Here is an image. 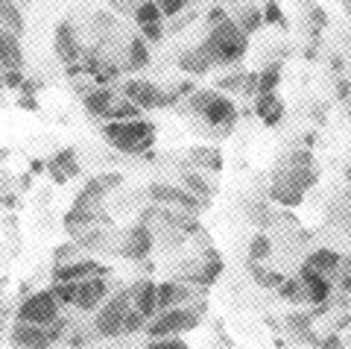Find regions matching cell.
Instances as JSON below:
<instances>
[{
	"label": "cell",
	"instance_id": "obj_23",
	"mask_svg": "<svg viewBox=\"0 0 351 349\" xmlns=\"http://www.w3.org/2000/svg\"><path fill=\"white\" fill-rule=\"evenodd\" d=\"M114 103H117V97L108 89H97L91 94H85V112L94 115V117H108Z\"/></svg>",
	"mask_w": 351,
	"mask_h": 349
},
{
	"label": "cell",
	"instance_id": "obj_37",
	"mask_svg": "<svg viewBox=\"0 0 351 349\" xmlns=\"http://www.w3.org/2000/svg\"><path fill=\"white\" fill-rule=\"evenodd\" d=\"M261 12H258V9H249V12L243 15V21H240V30H243L246 32V36H252V32H255L258 27H261Z\"/></svg>",
	"mask_w": 351,
	"mask_h": 349
},
{
	"label": "cell",
	"instance_id": "obj_1",
	"mask_svg": "<svg viewBox=\"0 0 351 349\" xmlns=\"http://www.w3.org/2000/svg\"><path fill=\"white\" fill-rule=\"evenodd\" d=\"M316 179H319V168L313 165V156L307 150H299L276 168L269 194H272V200L281 205H299L304 191L311 188V185H316Z\"/></svg>",
	"mask_w": 351,
	"mask_h": 349
},
{
	"label": "cell",
	"instance_id": "obj_9",
	"mask_svg": "<svg viewBox=\"0 0 351 349\" xmlns=\"http://www.w3.org/2000/svg\"><path fill=\"white\" fill-rule=\"evenodd\" d=\"M62 337V329L56 323L53 326H29V323H18L12 329V344L18 349H50Z\"/></svg>",
	"mask_w": 351,
	"mask_h": 349
},
{
	"label": "cell",
	"instance_id": "obj_42",
	"mask_svg": "<svg viewBox=\"0 0 351 349\" xmlns=\"http://www.w3.org/2000/svg\"><path fill=\"white\" fill-rule=\"evenodd\" d=\"M6 89V85H3V68H0V91H3Z\"/></svg>",
	"mask_w": 351,
	"mask_h": 349
},
{
	"label": "cell",
	"instance_id": "obj_17",
	"mask_svg": "<svg viewBox=\"0 0 351 349\" xmlns=\"http://www.w3.org/2000/svg\"><path fill=\"white\" fill-rule=\"evenodd\" d=\"M302 267L311 270V273H319L325 279H334V276H339V267H343V256L334 253V249H328V247H322V249H316V253L307 256V261Z\"/></svg>",
	"mask_w": 351,
	"mask_h": 349
},
{
	"label": "cell",
	"instance_id": "obj_28",
	"mask_svg": "<svg viewBox=\"0 0 351 349\" xmlns=\"http://www.w3.org/2000/svg\"><path fill=\"white\" fill-rule=\"evenodd\" d=\"M135 21L141 27H152V24H161L164 12H161V6L156 3V0H144V3L138 6V12H135Z\"/></svg>",
	"mask_w": 351,
	"mask_h": 349
},
{
	"label": "cell",
	"instance_id": "obj_24",
	"mask_svg": "<svg viewBox=\"0 0 351 349\" xmlns=\"http://www.w3.org/2000/svg\"><path fill=\"white\" fill-rule=\"evenodd\" d=\"M179 68L184 74H191V76H202L211 71V59L202 53V47H191V50H184L182 53V59H179Z\"/></svg>",
	"mask_w": 351,
	"mask_h": 349
},
{
	"label": "cell",
	"instance_id": "obj_21",
	"mask_svg": "<svg viewBox=\"0 0 351 349\" xmlns=\"http://www.w3.org/2000/svg\"><path fill=\"white\" fill-rule=\"evenodd\" d=\"M255 112L258 117L267 126H276L281 117H284V103H281V97L276 91H269V94H258V100H255Z\"/></svg>",
	"mask_w": 351,
	"mask_h": 349
},
{
	"label": "cell",
	"instance_id": "obj_36",
	"mask_svg": "<svg viewBox=\"0 0 351 349\" xmlns=\"http://www.w3.org/2000/svg\"><path fill=\"white\" fill-rule=\"evenodd\" d=\"M156 3L161 6V12H164V18H173V15H179L184 6L191 3V0H156Z\"/></svg>",
	"mask_w": 351,
	"mask_h": 349
},
{
	"label": "cell",
	"instance_id": "obj_4",
	"mask_svg": "<svg viewBox=\"0 0 351 349\" xmlns=\"http://www.w3.org/2000/svg\"><path fill=\"white\" fill-rule=\"evenodd\" d=\"M132 293L129 291H120L114 297H108L100 308H97V317H94V329L97 335L103 337H120L126 335V320L132 314Z\"/></svg>",
	"mask_w": 351,
	"mask_h": 349
},
{
	"label": "cell",
	"instance_id": "obj_32",
	"mask_svg": "<svg viewBox=\"0 0 351 349\" xmlns=\"http://www.w3.org/2000/svg\"><path fill=\"white\" fill-rule=\"evenodd\" d=\"M269 253H272V244H269L267 235H255V238H252V247H249V261H252V264H261L263 258H269Z\"/></svg>",
	"mask_w": 351,
	"mask_h": 349
},
{
	"label": "cell",
	"instance_id": "obj_5",
	"mask_svg": "<svg viewBox=\"0 0 351 349\" xmlns=\"http://www.w3.org/2000/svg\"><path fill=\"white\" fill-rule=\"evenodd\" d=\"M199 326V314L188 305H179V308H164L158 311L152 320H147V335L152 341H161V337H182L184 332H191Z\"/></svg>",
	"mask_w": 351,
	"mask_h": 349
},
{
	"label": "cell",
	"instance_id": "obj_41",
	"mask_svg": "<svg viewBox=\"0 0 351 349\" xmlns=\"http://www.w3.org/2000/svg\"><path fill=\"white\" fill-rule=\"evenodd\" d=\"M263 18H267V21H281V9L272 3V6H267V15H263Z\"/></svg>",
	"mask_w": 351,
	"mask_h": 349
},
{
	"label": "cell",
	"instance_id": "obj_43",
	"mask_svg": "<svg viewBox=\"0 0 351 349\" xmlns=\"http://www.w3.org/2000/svg\"><path fill=\"white\" fill-rule=\"evenodd\" d=\"M346 177H348V182H351V165H348V170H346Z\"/></svg>",
	"mask_w": 351,
	"mask_h": 349
},
{
	"label": "cell",
	"instance_id": "obj_19",
	"mask_svg": "<svg viewBox=\"0 0 351 349\" xmlns=\"http://www.w3.org/2000/svg\"><path fill=\"white\" fill-rule=\"evenodd\" d=\"M47 170H50V177L56 179V182H68L71 177H76V173H80V159H76L73 150H59L56 156L50 159Z\"/></svg>",
	"mask_w": 351,
	"mask_h": 349
},
{
	"label": "cell",
	"instance_id": "obj_7",
	"mask_svg": "<svg viewBox=\"0 0 351 349\" xmlns=\"http://www.w3.org/2000/svg\"><path fill=\"white\" fill-rule=\"evenodd\" d=\"M59 300L53 288H44L38 293H29V297L21 302L18 308V323H29V326H53L59 323Z\"/></svg>",
	"mask_w": 351,
	"mask_h": 349
},
{
	"label": "cell",
	"instance_id": "obj_33",
	"mask_svg": "<svg viewBox=\"0 0 351 349\" xmlns=\"http://www.w3.org/2000/svg\"><path fill=\"white\" fill-rule=\"evenodd\" d=\"M149 62V50L144 45V38H132V45H129V68H144V65Z\"/></svg>",
	"mask_w": 351,
	"mask_h": 349
},
{
	"label": "cell",
	"instance_id": "obj_8",
	"mask_svg": "<svg viewBox=\"0 0 351 349\" xmlns=\"http://www.w3.org/2000/svg\"><path fill=\"white\" fill-rule=\"evenodd\" d=\"M123 97L129 103H135L141 112L144 109H164L170 103V94L152 80H129L123 85Z\"/></svg>",
	"mask_w": 351,
	"mask_h": 349
},
{
	"label": "cell",
	"instance_id": "obj_10",
	"mask_svg": "<svg viewBox=\"0 0 351 349\" xmlns=\"http://www.w3.org/2000/svg\"><path fill=\"white\" fill-rule=\"evenodd\" d=\"M106 279L108 267L94 258H71L64 264H56L53 270V282H85V279Z\"/></svg>",
	"mask_w": 351,
	"mask_h": 349
},
{
	"label": "cell",
	"instance_id": "obj_34",
	"mask_svg": "<svg viewBox=\"0 0 351 349\" xmlns=\"http://www.w3.org/2000/svg\"><path fill=\"white\" fill-rule=\"evenodd\" d=\"M252 276H255V282H258L261 288H281L284 285V276L272 273V270L261 267V264H252Z\"/></svg>",
	"mask_w": 351,
	"mask_h": 349
},
{
	"label": "cell",
	"instance_id": "obj_12",
	"mask_svg": "<svg viewBox=\"0 0 351 349\" xmlns=\"http://www.w3.org/2000/svg\"><path fill=\"white\" fill-rule=\"evenodd\" d=\"M53 47H56V56H59L62 65L80 62V56H82V41H80V36H76V27L71 24V21H62V24L56 27Z\"/></svg>",
	"mask_w": 351,
	"mask_h": 349
},
{
	"label": "cell",
	"instance_id": "obj_14",
	"mask_svg": "<svg viewBox=\"0 0 351 349\" xmlns=\"http://www.w3.org/2000/svg\"><path fill=\"white\" fill-rule=\"evenodd\" d=\"M120 253H123L126 258L132 261H141L147 258L152 253V232L147 223H135L129 229V232L123 235V247H120Z\"/></svg>",
	"mask_w": 351,
	"mask_h": 349
},
{
	"label": "cell",
	"instance_id": "obj_38",
	"mask_svg": "<svg viewBox=\"0 0 351 349\" xmlns=\"http://www.w3.org/2000/svg\"><path fill=\"white\" fill-rule=\"evenodd\" d=\"M147 349H188V344L179 341V337H161V341L149 344Z\"/></svg>",
	"mask_w": 351,
	"mask_h": 349
},
{
	"label": "cell",
	"instance_id": "obj_6",
	"mask_svg": "<svg viewBox=\"0 0 351 349\" xmlns=\"http://www.w3.org/2000/svg\"><path fill=\"white\" fill-rule=\"evenodd\" d=\"M191 106L211 126H232L237 121V109L232 103V97H226L219 91H196L191 97Z\"/></svg>",
	"mask_w": 351,
	"mask_h": 349
},
{
	"label": "cell",
	"instance_id": "obj_20",
	"mask_svg": "<svg viewBox=\"0 0 351 349\" xmlns=\"http://www.w3.org/2000/svg\"><path fill=\"white\" fill-rule=\"evenodd\" d=\"M191 300V288L182 282H161L158 285V311L164 308H179Z\"/></svg>",
	"mask_w": 351,
	"mask_h": 349
},
{
	"label": "cell",
	"instance_id": "obj_26",
	"mask_svg": "<svg viewBox=\"0 0 351 349\" xmlns=\"http://www.w3.org/2000/svg\"><path fill=\"white\" fill-rule=\"evenodd\" d=\"M278 82H281V65H269V68H263L261 74H255V91L258 94L276 91Z\"/></svg>",
	"mask_w": 351,
	"mask_h": 349
},
{
	"label": "cell",
	"instance_id": "obj_2",
	"mask_svg": "<svg viewBox=\"0 0 351 349\" xmlns=\"http://www.w3.org/2000/svg\"><path fill=\"white\" fill-rule=\"evenodd\" d=\"M199 47H202L205 56L211 59V65H234V62H240L246 56L249 36L240 30V24H234V21L228 18V21H223V24L211 27L208 38Z\"/></svg>",
	"mask_w": 351,
	"mask_h": 349
},
{
	"label": "cell",
	"instance_id": "obj_29",
	"mask_svg": "<svg viewBox=\"0 0 351 349\" xmlns=\"http://www.w3.org/2000/svg\"><path fill=\"white\" fill-rule=\"evenodd\" d=\"M191 159L196 161L199 168H208V170H219L223 168V156L211 147H199V150H191Z\"/></svg>",
	"mask_w": 351,
	"mask_h": 349
},
{
	"label": "cell",
	"instance_id": "obj_44",
	"mask_svg": "<svg viewBox=\"0 0 351 349\" xmlns=\"http://www.w3.org/2000/svg\"><path fill=\"white\" fill-rule=\"evenodd\" d=\"M0 291H3V279H0Z\"/></svg>",
	"mask_w": 351,
	"mask_h": 349
},
{
	"label": "cell",
	"instance_id": "obj_30",
	"mask_svg": "<svg viewBox=\"0 0 351 349\" xmlns=\"http://www.w3.org/2000/svg\"><path fill=\"white\" fill-rule=\"evenodd\" d=\"M135 117H141V109L135 103H129L126 97H123V100H117L112 106V112H108L106 121H135Z\"/></svg>",
	"mask_w": 351,
	"mask_h": 349
},
{
	"label": "cell",
	"instance_id": "obj_13",
	"mask_svg": "<svg viewBox=\"0 0 351 349\" xmlns=\"http://www.w3.org/2000/svg\"><path fill=\"white\" fill-rule=\"evenodd\" d=\"M108 285L106 279H85V282H76V297H73V305L82 311H97L100 305L108 300Z\"/></svg>",
	"mask_w": 351,
	"mask_h": 349
},
{
	"label": "cell",
	"instance_id": "obj_16",
	"mask_svg": "<svg viewBox=\"0 0 351 349\" xmlns=\"http://www.w3.org/2000/svg\"><path fill=\"white\" fill-rule=\"evenodd\" d=\"M129 293H132V305H135V311H141L147 320H152L158 314V285L156 282H149V279L135 282Z\"/></svg>",
	"mask_w": 351,
	"mask_h": 349
},
{
	"label": "cell",
	"instance_id": "obj_15",
	"mask_svg": "<svg viewBox=\"0 0 351 349\" xmlns=\"http://www.w3.org/2000/svg\"><path fill=\"white\" fill-rule=\"evenodd\" d=\"M0 68L3 71H24V47L18 32L0 27Z\"/></svg>",
	"mask_w": 351,
	"mask_h": 349
},
{
	"label": "cell",
	"instance_id": "obj_35",
	"mask_svg": "<svg viewBox=\"0 0 351 349\" xmlns=\"http://www.w3.org/2000/svg\"><path fill=\"white\" fill-rule=\"evenodd\" d=\"M184 185H188L191 194H193V197H199V200H205L208 194H211V185H208L199 173H188V177H184Z\"/></svg>",
	"mask_w": 351,
	"mask_h": 349
},
{
	"label": "cell",
	"instance_id": "obj_39",
	"mask_svg": "<svg viewBox=\"0 0 351 349\" xmlns=\"http://www.w3.org/2000/svg\"><path fill=\"white\" fill-rule=\"evenodd\" d=\"M24 82V71H3V85L6 89H18Z\"/></svg>",
	"mask_w": 351,
	"mask_h": 349
},
{
	"label": "cell",
	"instance_id": "obj_40",
	"mask_svg": "<svg viewBox=\"0 0 351 349\" xmlns=\"http://www.w3.org/2000/svg\"><path fill=\"white\" fill-rule=\"evenodd\" d=\"M141 30H144V38H147V41H161V36H164L161 24H152V27H141Z\"/></svg>",
	"mask_w": 351,
	"mask_h": 349
},
{
	"label": "cell",
	"instance_id": "obj_31",
	"mask_svg": "<svg viewBox=\"0 0 351 349\" xmlns=\"http://www.w3.org/2000/svg\"><path fill=\"white\" fill-rule=\"evenodd\" d=\"M278 293H281V300H287V302H307V293H304V285H302L299 276L284 279V285L278 288Z\"/></svg>",
	"mask_w": 351,
	"mask_h": 349
},
{
	"label": "cell",
	"instance_id": "obj_18",
	"mask_svg": "<svg viewBox=\"0 0 351 349\" xmlns=\"http://www.w3.org/2000/svg\"><path fill=\"white\" fill-rule=\"evenodd\" d=\"M149 197L158 200V203H170V205H176V209H184V212H196V209H199V197H193L191 191L173 188V185H152Z\"/></svg>",
	"mask_w": 351,
	"mask_h": 349
},
{
	"label": "cell",
	"instance_id": "obj_25",
	"mask_svg": "<svg viewBox=\"0 0 351 349\" xmlns=\"http://www.w3.org/2000/svg\"><path fill=\"white\" fill-rule=\"evenodd\" d=\"M219 273H223V258H219L214 249H208V253H205V264H199V273L193 276V282H196V285H214Z\"/></svg>",
	"mask_w": 351,
	"mask_h": 349
},
{
	"label": "cell",
	"instance_id": "obj_3",
	"mask_svg": "<svg viewBox=\"0 0 351 349\" xmlns=\"http://www.w3.org/2000/svg\"><path fill=\"white\" fill-rule=\"evenodd\" d=\"M103 138L120 153H147L152 144H156V126L144 117H135V121H106Z\"/></svg>",
	"mask_w": 351,
	"mask_h": 349
},
{
	"label": "cell",
	"instance_id": "obj_22",
	"mask_svg": "<svg viewBox=\"0 0 351 349\" xmlns=\"http://www.w3.org/2000/svg\"><path fill=\"white\" fill-rule=\"evenodd\" d=\"M302 285H304V293H307V302H325L328 293H331V279H325L319 273H311V270L302 267Z\"/></svg>",
	"mask_w": 351,
	"mask_h": 349
},
{
	"label": "cell",
	"instance_id": "obj_11",
	"mask_svg": "<svg viewBox=\"0 0 351 349\" xmlns=\"http://www.w3.org/2000/svg\"><path fill=\"white\" fill-rule=\"evenodd\" d=\"M120 182H123V177H120V173H100V177H91V179L82 185V191L76 194V205H88V209H97V203L106 200V194L114 191Z\"/></svg>",
	"mask_w": 351,
	"mask_h": 349
},
{
	"label": "cell",
	"instance_id": "obj_27",
	"mask_svg": "<svg viewBox=\"0 0 351 349\" xmlns=\"http://www.w3.org/2000/svg\"><path fill=\"white\" fill-rule=\"evenodd\" d=\"M0 27L12 30L21 36V30H24V18H21L18 6L12 3V0H0Z\"/></svg>",
	"mask_w": 351,
	"mask_h": 349
}]
</instances>
